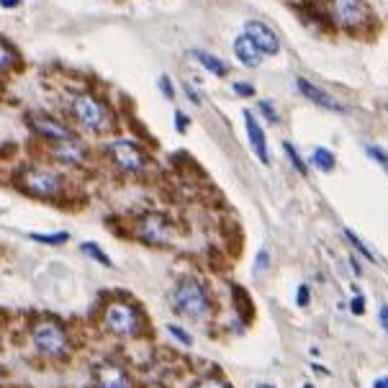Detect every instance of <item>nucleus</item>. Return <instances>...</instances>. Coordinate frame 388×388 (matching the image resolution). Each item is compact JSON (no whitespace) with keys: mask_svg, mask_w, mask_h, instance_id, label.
<instances>
[{"mask_svg":"<svg viewBox=\"0 0 388 388\" xmlns=\"http://www.w3.org/2000/svg\"><path fill=\"white\" fill-rule=\"evenodd\" d=\"M70 118L88 134H108L113 129V108L106 98H101L93 90H75L67 95L65 103Z\"/></svg>","mask_w":388,"mask_h":388,"instance_id":"1","label":"nucleus"},{"mask_svg":"<svg viewBox=\"0 0 388 388\" xmlns=\"http://www.w3.org/2000/svg\"><path fill=\"white\" fill-rule=\"evenodd\" d=\"M16 186L21 193L39 198V201H62V195L67 193V180L57 168L49 165H29L21 170Z\"/></svg>","mask_w":388,"mask_h":388,"instance_id":"2","label":"nucleus"},{"mask_svg":"<svg viewBox=\"0 0 388 388\" xmlns=\"http://www.w3.org/2000/svg\"><path fill=\"white\" fill-rule=\"evenodd\" d=\"M103 327L121 339H136L142 337L147 330V321H144L142 309L129 301V298H113L103 309Z\"/></svg>","mask_w":388,"mask_h":388,"instance_id":"3","label":"nucleus"},{"mask_svg":"<svg viewBox=\"0 0 388 388\" xmlns=\"http://www.w3.org/2000/svg\"><path fill=\"white\" fill-rule=\"evenodd\" d=\"M31 342H34L36 353L49 360H62L72 350L67 327L54 316H42L31 324Z\"/></svg>","mask_w":388,"mask_h":388,"instance_id":"4","label":"nucleus"},{"mask_svg":"<svg viewBox=\"0 0 388 388\" xmlns=\"http://www.w3.org/2000/svg\"><path fill=\"white\" fill-rule=\"evenodd\" d=\"M172 306L180 316L188 319H203L206 314L211 312V298L206 293L203 283H198L195 278H183L177 280V286L172 288Z\"/></svg>","mask_w":388,"mask_h":388,"instance_id":"5","label":"nucleus"},{"mask_svg":"<svg viewBox=\"0 0 388 388\" xmlns=\"http://www.w3.org/2000/svg\"><path fill=\"white\" fill-rule=\"evenodd\" d=\"M103 152L108 154L113 168L124 175H142L149 168V157L134 139H111L103 144Z\"/></svg>","mask_w":388,"mask_h":388,"instance_id":"6","label":"nucleus"},{"mask_svg":"<svg viewBox=\"0 0 388 388\" xmlns=\"http://www.w3.org/2000/svg\"><path fill=\"white\" fill-rule=\"evenodd\" d=\"M24 118H26V124H29V129L34 131L36 139L44 144H54V142H62V139L75 136V129L70 127L67 121L51 116L47 111H29Z\"/></svg>","mask_w":388,"mask_h":388,"instance_id":"7","label":"nucleus"},{"mask_svg":"<svg viewBox=\"0 0 388 388\" xmlns=\"http://www.w3.org/2000/svg\"><path fill=\"white\" fill-rule=\"evenodd\" d=\"M134 236L149 247H165L172 242V221L160 211L144 213L142 219L136 221Z\"/></svg>","mask_w":388,"mask_h":388,"instance_id":"8","label":"nucleus"},{"mask_svg":"<svg viewBox=\"0 0 388 388\" xmlns=\"http://www.w3.org/2000/svg\"><path fill=\"white\" fill-rule=\"evenodd\" d=\"M47 154L65 168H85L90 162V147L77 134L70 136V139H62V142L47 144Z\"/></svg>","mask_w":388,"mask_h":388,"instance_id":"9","label":"nucleus"},{"mask_svg":"<svg viewBox=\"0 0 388 388\" xmlns=\"http://www.w3.org/2000/svg\"><path fill=\"white\" fill-rule=\"evenodd\" d=\"M93 388H136L134 378L116 360H103L93 368Z\"/></svg>","mask_w":388,"mask_h":388,"instance_id":"10","label":"nucleus"},{"mask_svg":"<svg viewBox=\"0 0 388 388\" xmlns=\"http://www.w3.org/2000/svg\"><path fill=\"white\" fill-rule=\"evenodd\" d=\"M245 36L254 44V47H257V49L262 51V54H268V57H273V54H278V51H280L278 34L273 31L270 26L262 24V21H247V24H245Z\"/></svg>","mask_w":388,"mask_h":388,"instance_id":"11","label":"nucleus"},{"mask_svg":"<svg viewBox=\"0 0 388 388\" xmlns=\"http://www.w3.org/2000/svg\"><path fill=\"white\" fill-rule=\"evenodd\" d=\"M334 21L345 29H355L365 21V3L363 0H332Z\"/></svg>","mask_w":388,"mask_h":388,"instance_id":"12","label":"nucleus"},{"mask_svg":"<svg viewBox=\"0 0 388 388\" xmlns=\"http://www.w3.org/2000/svg\"><path fill=\"white\" fill-rule=\"evenodd\" d=\"M296 88H298V93L304 95V98H309L312 103H316V106H321V108H327V111H334V113H345V106L337 101V98H332L327 90H321L319 85H314L309 83L306 77H298L296 80Z\"/></svg>","mask_w":388,"mask_h":388,"instance_id":"13","label":"nucleus"},{"mask_svg":"<svg viewBox=\"0 0 388 388\" xmlns=\"http://www.w3.org/2000/svg\"><path fill=\"white\" fill-rule=\"evenodd\" d=\"M245 116V129H247V136H250V144H252V152L257 154V160L262 162V165H270V152H268V136H265V131H262L260 121L250 113V111H245L242 113Z\"/></svg>","mask_w":388,"mask_h":388,"instance_id":"14","label":"nucleus"},{"mask_svg":"<svg viewBox=\"0 0 388 388\" xmlns=\"http://www.w3.org/2000/svg\"><path fill=\"white\" fill-rule=\"evenodd\" d=\"M234 57L239 59L245 67H260V62H262L265 54H262V51L257 49V47H254V44L250 42L245 34H242V36H236L234 39Z\"/></svg>","mask_w":388,"mask_h":388,"instance_id":"15","label":"nucleus"},{"mask_svg":"<svg viewBox=\"0 0 388 388\" xmlns=\"http://www.w3.org/2000/svg\"><path fill=\"white\" fill-rule=\"evenodd\" d=\"M16 70H21V54L8 39L0 36V75H13Z\"/></svg>","mask_w":388,"mask_h":388,"instance_id":"16","label":"nucleus"},{"mask_svg":"<svg viewBox=\"0 0 388 388\" xmlns=\"http://www.w3.org/2000/svg\"><path fill=\"white\" fill-rule=\"evenodd\" d=\"M191 54H193L195 62H198V65H201L203 70H209L211 75H216V77H227L229 67H227V65H224V62H221L219 57H216V54H209V51H203V49H193V51H191Z\"/></svg>","mask_w":388,"mask_h":388,"instance_id":"17","label":"nucleus"},{"mask_svg":"<svg viewBox=\"0 0 388 388\" xmlns=\"http://www.w3.org/2000/svg\"><path fill=\"white\" fill-rule=\"evenodd\" d=\"M80 252H83L85 257L95 260L98 265H103V268H113V260H111V254L103 252V247L98 245V242H83V245H80Z\"/></svg>","mask_w":388,"mask_h":388,"instance_id":"18","label":"nucleus"},{"mask_svg":"<svg viewBox=\"0 0 388 388\" xmlns=\"http://www.w3.org/2000/svg\"><path fill=\"white\" fill-rule=\"evenodd\" d=\"M312 165H314V168H319L321 172H332V170H334V165H337V160H334V154H332L330 149L316 147V149L312 152Z\"/></svg>","mask_w":388,"mask_h":388,"instance_id":"19","label":"nucleus"},{"mask_svg":"<svg viewBox=\"0 0 388 388\" xmlns=\"http://www.w3.org/2000/svg\"><path fill=\"white\" fill-rule=\"evenodd\" d=\"M31 242H39V245H49V247H59L65 245L70 239L67 232H57V234H29Z\"/></svg>","mask_w":388,"mask_h":388,"instance_id":"20","label":"nucleus"},{"mask_svg":"<svg viewBox=\"0 0 388 388\" xmlns=\"http://www.w3.org/2000/svg\"><path fill=\"white\" fill-rule=\"evenodd\" d=\"M283 152L288 154V160H291V165H293V168L298 170L301 175H306V172H309V168H306V162L301 160V154L296 152L293 144H291V142H283Z\"/></svg>","mask_w":388,"mask_h":388,"instance_id":"21","label":"nucleus"},{"mask_svg":"<svg viewBox=\"0 0 388 388\" xmlns=\"http://www.w3.org/2000/svg\"><path fill=\"white\" fill-rule=\"evenodd\" d=\"M345 236H347V239H350V242H353V245H355V250H357V252H363V257H365V260L375 262V254H373L371 250H368V247H365V242H363V239H360V236H357V234H355L353 229H345Z\"/></svg>","mask_w":388,"mask_h":388,"instance_id":"22","label":"nucleus"},{"mask_svg":"<svg viewBox=\"0 0 388 388\" xmlns=\"http://www.w3.org/2000/svg\"><path fill=\"white\" fill-rule=\"evenodd\" d=\"M168 332H170V334H172V337L177 339V342H180V345H186V347L193 345V337H191V334H188V332L183 330V327H177V324H170Z\"/></svg>","mask_w":388,"mask_h":388,"instance_id":"23","label":"nucleus"},{"mask_svg":"<svg viewBox=\"0 0 388 388\" xmlns=\"http://www.w3.org/2000/svg\"><path fill=\"white\" fill-rule=\"evenodd\" d=\"M193 388H229V383L227 380H221L219 375H206V378L198 380Z\"/></svg>","mask_w":388,"mask_h":388,"instance_id":"24","label":"nucleus"},{"mask_svg":"<svg viewBox=\"0 0 388 388\" xmlns=\"http://www.w3.org/2000/svg\"><path fill=\"white\" fill-rule=\"evenodd\" d=\"M257 106H260V113H262V116H265V118H268L270 124H280L278 111L273 108V103H270V101H260V103H257Z\"/></svg>","mask_w":388,"mask_h":388,"instance_id":"25","label":"nucleus"},{"mask_svg":"<svg viewBox=\"0 0 388 388\" xmlns=\"http://www.w3.org/2000/svg\"><path fill=\"white\" fill-rule=\"evenodd\" d=\"M268 265H270V254H268V250H260L257 260H254V275H262V273L268 270Z\"/></svg>","mask_w":388,"mask_h":388,"instance_id":"26","label":"nucleus"},{"mask_svg":"<svg viewBox=\"0 0 388 388\" xmlns=\"http://www.w3.org/2000/svg\"><path fill=\"white\" fill-rule=\"evenodd\" d=\"M157 85H160V93L165 95L168 101H172V98H175V88H172V80H170L168 75H162Z\"/></svg>","mask_w":388,"mask_h":388,"instance_id":"27","label":"nucleus"},{"mask_svg":"<svg viewBox=\"0 0 388 388\" xmlns=\"http://www.w3.org/2000/svg\"><path fill=\"white\" fill-rule=\"evenodd\" d=\"M309 301H312V291H309V286H298V293H296V304L301 306V309H306V306H309Z\"/></svg>","mask_w":388,"mask_h":388,"instance_id":"28","label":"nucleus"},{"mask_svg":"<svg viewBox=\"0 0 388 388\" xmlns=\"http://www.w3.org/2000/svg\"><path fill=\"white\" fill-rule=\"evenodd\" d=\"M188 124H191V118H188L183 111H175V129H177V134H186Z\"/></svg>","mask_w":388,"mask_h":388,"instance_id":"29","label":"nucleus"},{"mask_svg":"<svg viewBox=\"0 0 388 388\" xmlns=\"http://www.w3.org/2000/svg\"><path fill=\"white\" fill-rule=\"evenodd\" d=\"M234 93L242 95V98H250V95H254V88L250 83H234Z\"/></svg>","mask_w":388,"mask_h":388,"instance_id":"30","label":"nucleus"},{"mask_svg":"<svg viewBox=\"0 0 388 388\" xmlns=\"http://www.w3.org/2000/svg\"><path fill=\"white\" fill-rule=\"evenodd\" d=\"M350 312L357 314V316L365 312V298H363V296H355L353 301H350Z\"/></svg>","mask_w":388,"mask_h":388,"instance_id":"31","label":"nucleus"},{"mask_svg":"<svg viewBox=\"0 0 388 388\" xmlns=\"http://www.w3.org/2000/svg\"><path fill=\"white\" fill-rule=\"evenodd\" d=\"M368 152H371V157H375V160L388 170V154L383 152V149H378V147H368Z\"/></svg>","mask_w":388,"mask_h":388,"instance_id":"32","label":"nucleus"},{"mask_svg":"<svg viewBox=\"0 0 388 388\" xmlns=\"http://www.w3.org/2000/svg\"><path fill=\"white\" fill-rule=\"evenodd\" d=\"M186 95L191 98V101L195 103V106H201V95L195 93V88H193V83H186Z\"/></svg>","mask_w":388,"mask_h":388,"instance_id":"33","label":"nucleus"},{"mask_svg":"<svg viewBox=\"0 0 388 388\" xmlns=\"http://www.w3.org/2000/svg\"><path fill=\"white\" fill-rule=\"evenodd\" d=\"M378 319H380V327H383V330L388 332V304H380Z\"/></svg>","mask_w":388,"mask_h":388,"instance_id":"34","label":"nucleus"},{"mask_svg":"<svg viewBox=\"0 0 388 388\" xmlns=\"http://www.w3.org/2000/svg\"><path fill=\"white\" fill-rule=\"evenodd\" d=\"M24 0H0V8L3 10H13V8H18Z\"/></svg>","mask_w":388,"mask_h":388,"instance_id":"35","label":"nucleus"},{"mask_svg":"<svg viewBox=\"0 0 388 388\" xmlns=\"http://www.w3.org/2000/svg\"><path fill=\"white\" fill-rule=\"evenodd\" d=\"M373 388H388V378H378L373 383Z\"/></svg>","mask_w":388,"mask_h":388,"instance_id":"36","label":"nucleus"},{"mask_svg":"<svg viewBox=\"0 0 388 388\" xmlns=\"http://www.w3.org/2000/svg\"><path fill=\"white\" fill-rule=\"evenodd\" d=\"M350 265H353L355 275H360V265H357V260H355V257H350Z\"/></svg>","mask_w":388,"mask_h":388,"instance_id":"37","label":"nucleus"},{"mask_svg":"<svg viewBox=\"0 0 388 388\" xmlns=\"http://www.w3.org/2000/svg\"><path fill=\"white\" fill-rule=\"evenodd\" d=\"M254 388H275V386H270V383H257Z\"/></svg>","mask_w":388,"mask_h":388,"instance_id":"38","label":"nucleus"},{"mask_svg":"<svg viewBox=\"0 0 388 388\" xmlns=\"http://www.w3.org/2000/svg\"><path fill=\"white\" fill-rule=\"evenodd\" d=\"M304 388H314V386H312V383H306V386H304Z\"/></svg>","mask_w":388,"mask_h":388,"instance_id":"39","label":"nucleus"},{"mask_svg":"<svg viewBox=\"0 0 388 388\" xmlns=\"http://www.w3.org/2000/svg\"><path fill=\"white\" fill-rule=\"evenodd\" d=\"M386 108H388V106H386Z\"/></svg>","mask_w":388,"mask_h":388,"instance_id":"40","label":"nucleus"}]
</instances>
